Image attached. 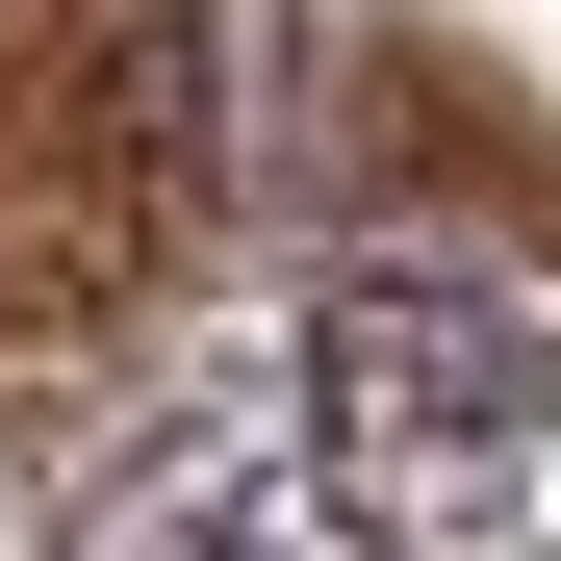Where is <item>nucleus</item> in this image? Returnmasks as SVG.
Listing matches in <instances>:
<instances>
[{
    "mask_svg": "<svg viewBox=\"0 0 561 561\" xmlns=\"http://www.w3.org/2000/svg\"><path fill=\"white\" fill-rule=\"evenodd\" d=\"M307 485L357 561H511L536 485H561V332L511 307V280H332L307 307Z\"/></svg>",
    "mask_w": 561,
    "mask_h": 561,
    "instance_id": "obj_1",
    "label": "nucleus"
}]
</instances>
